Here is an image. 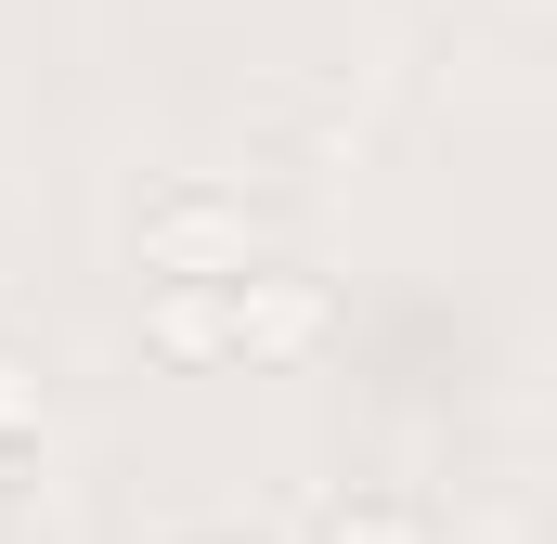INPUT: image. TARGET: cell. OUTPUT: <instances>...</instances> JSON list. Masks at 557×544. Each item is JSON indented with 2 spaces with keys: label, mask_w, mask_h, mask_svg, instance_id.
<instances>
[{
  "label": "cell",
  "mask_w": 557,
  "mask_h": 544,
  "mask_svg": "<svg viewBox=\"0 0 557 544\" xmlns=\"http://www.w3.org/2000/svg\"><path fill=\"white\" fill-rule=\"evenodd\" d=\"M324 544H428V532H416V519H403V506H363V519H337V532H324Z\"/></svg>",
  "instance_id": "1"
},
{
  "label": "cell",
  "mask_w": 557,
  "mask_h": 544,
  "mask_svg": "<svg viewBox=\"0 0 557 544\" xmlns=\"http://www.w3.org/2000/svg\"><path fill=\"white\" fill-rule=\"evenodd\" d=\"M13 415H26V390H13V363H0V428H13Z\"/></svg>",
  "instance_id": "2"
}]
</instances>
